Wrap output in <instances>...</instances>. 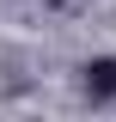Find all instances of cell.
<instances>
[{
  "instance_id": "obj_1",
  "label": "cell",
  "mask_w": 116,
  "mask_h": 122,
  "mask_svg": "<svg viewBox=\"0 0 116 122\" xmlns=\"http://www.w3.org/2000/svg\"><path fill=\"white\" fill-rule=\"evenodd\" d=\"M86 98H92V104H110V98H116V55L86 61Z\"/></svg>"
}]
</instances>
